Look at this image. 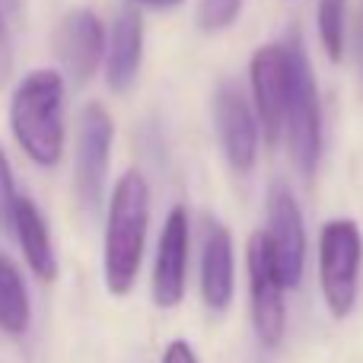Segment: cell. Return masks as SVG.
I'll return each instance as SVG.
<instances>
[{
    "label": "cell",
    "instance_id": "3957f363",
    "mask_svg": "<svg viewBox=\"0 0 363 363\" xmlns=\"http://www.w3.org/2000/svg\"><path fill=\"white\" fill-rule=\"evenodd\" d=\"M287 48V112H284V140L290 147L296 172L313 179L322 160V106L313 67L300 35L290 32L284 38Z\"/></svg>",
    "mask_w": 363,
    "mask_h": 363
},
{
    "label": "cell",
    "instance_id": "30bf717a",
    "mask_svg": "<svg viewBox=\"0 0 363 363\" xmlns=\"http://www.w3.org/2000/svg\"><path fill=\"white\" fill-rule=\"evenodd\" d=\"M55 55L61 61L64 74L83 86L96 77L99 64L106 61V29L102 19L86 6L67 10L55 32Z\"/></svg>",
    "mask_w": 363,
    "mask_h": 363
},
{
    "label": "cell",
    "instance_id": "4fadbf2b",
    "mask_svg": "<svg viewBox=\"0 0 363 363\" xmlns=\"http://www.w3.org/2000/svg\"><path fill=\"white\" fill-rule=\"evenodd\" d=\"M144 64V19L134 6L118 10L106 38V83L112 93H128Z\"/></svg>",
    "mask_w": 363,
    "mask_h": 363
},
{
    "label": "cell",
    "instance_id": "7402d4cb",
    "mask_svg": "<svg viewBox=\"0 0 363 363\" xmlns=\"http://www.w3.org/2000/svg\"><path fill=\"white\" fill-rule=\"evenodd\" d=\"M138 4H147V6H179L182 0H138Z\"/></svg>",
    "mask_w": 363,
    "mask_h": 363
},
{
    "label": "cell",
    "instance_id": "e0dca14e",
    "mask_svg": "<svg viewBox=\"0 0 363 363\" xmlns=\"http://www.w3.org/2000/svg\"><path fill=\"white\" fill-rule=\"evenodd\" d=\"M242 0H201L198 6V26L204 32H223L236 23Z\"/></svg>",
    "mask_w": 363,
    "mask_h": 363
},
{
    "label": "cell",
    "instance_id": "7a4b0ae2",
    "mask_svg": "<svg viewBox=\"0 0 363 363\" xmlns=\"http://www.w3.org/2000/svg\"><path fill=\"white\" fill-rule=\"evenodd\" d=\"M64 77L51 67L29 70L10 96V131L19 150L42 169L64 157Z\"/></svg>",
    "mask_w": 363,
    "mask_h": 363
},
{
    "label": "cell",
    "instance_id": "9a60e30c",
    "mask_svg": "<svg viewBox=\"0 0 363 363\" xmlns=\"http://www.w3.org/2000/svg\"><path fill=\"white\" fill-rule=\"evenodd\" d=\"M32 322V303L19 268L0 252V332L23 338Z\"/></svg>",
    "mask_w": 363,
    "mask_h": 363
},
{
    "label": "cell",
    "instance_id": "5b68a950",
    "mask_svg": "<svg viewBox=\"0 0 363 363\" xmlns=\"http://www.w3.org/2000/svg\"><path fill=\"white\" fill-rule=\"evenodd\" d=\"M115 121L106 106L89 102L77 118V150H74V194L83 211H99L106 191L108 160H112Z\"/></svg>",
    "mask_w": 363,
    "mask_h": 363
},
{
    "label": "cell",
    "instance_id": "5bb4252c",
    "mask_svg": "<svg viewBox=\"0 0 363 363\" xmlns=\"http://www.w3.org/2000/svg\"><path fill=\"white\" fill-rule=\"evenodd\" d=\"M10 236H16L23 258L29 264V271L38 277L42 284H55L57 281V252L51 242V230L48 220H45L42 207L29 198V194H19L16 207H13V230Z\"/></svg>",
    "mask_w": 363,
    "mask_h": 363
},
{
    "label": "cell",
    "instance_id": "d6986e66",
    "mask_svg": "<svg viewBox=\"0 0 363 363\" xmlns=\"http://www.w3.org/2000/svg\"><path fill=\"white\" fill-rule=\"evenodd\" d=\"M13 74V26H10V0H0V86H6Z\"/></svg>",
    "mask_w": 363,
    "mask_h": 363
},
{
    "label": "cell",
    "instance_id": "8992f818",
    "mask_svg": "<svg viewBox=\"0 0 363 363\" xmlns=\"http://www.w3.org/2000/svg\"><path fill=\"white\" fill-rule=\"evenodd\" d=\"M245 271H249V303H252V325L264 347H281L284 335H287V303H284L281 274H277L274 262H271L264 233H252L249 245H245Z\"/></svg>",
    "mask_w": 363,
    "mask_h": 363
},
{
    "label": "cell",
    "instance_id": "44dd1931",
    "mask_svg": "<svg viewBox=\"0 0 363 363\" xmlns=\"http://www.w3.org/2000/svg\"><path fill=\"white\" fill-rule=\"evenodd\" d=\"M357 61L363 70V0H360V13H357Z\"/></svg>",
    "mask_w": 363,
    "mask_h": 363
},
{
    "label": "cell",
    "instance_id": "2e32d148",
    "mask_svg": "<svg viewBox=\"0 0 363 363\" xmlns=\"http://www.w3.org/2000/svg\"><path fill=\"white\" fill-rule=\"evenodd\" d=\"M345 16H347V0H319L315 23H319L322 48H325L332 64H338L341 55H345Z\"/></svg>",
    "mask_w": 363,
    "mask_h": 363
},
{
    "label": "cell",
    "instance_id": "52a82bcc",
    "mask_svg": "<svg viewBox=\"0 0 363 363\" xmlns=\"http://www.w3.org/2000/svg\"><path fill=\"white\" fill-rule=\"evenodd\" d=\"M262 233L284 287L296 290L303 284V271H306V223H303V211L296 204V198L290 194V188L284 185L271 188L268 230Z\"/></svg>",
    "mask_w": 363,
    "mask_h": 363
},
{
    "label": "cell",
    "instance_id": "6da1fadb",
    "mask_svg": "<svg viewBox=\"0 0 363 363\" xmlns=\"http://www.w3.org/2000/svg\"><path fill=\"white\" fill-rule=\"evenodd\" d=\"M150 230V185L138 169L115 182L106 211L102 239V281L112 296H128L140 277Z\"/></svg>",
    "mask_w": 363,
    "mask_h": 363
},
{
    "label": "cell",
    "instance_id": "277c9868",
    "mask_svg": "<svg viewBox=\"0 0 363 363\" xmlns=\"http://www.w3.org/2000/svg\"><path fill=\"white\" fill-rule=\"evenodd\" d=\"M363 264L360 226L347 217L328 220L319 233V287L332 319H347L357 306Z\"/></svg>",
    "mask_w": 363,
    "mask_h": 363
},
{
    "label": "cell",
    "instance_id": "8fae6325",
    "mask_svg": "<svg viewBox=\"0 0 363 363\" xmlns=\"http://www.w3.org/2000/svg\"><path fill=\"white\" fill-rule=\"evenodd\" d=\"M255 118L268 144L284 138V112H287V48L284 42H271L252 55L249 61Z\"/></svg>",
    "mask_w": 363,
    "mask_h": 363
},
{
    "label": "cell",
    "instance_id": "7c38bea8",
    "mask_svg": "<svg viewBox=\"0 0 363 363\" xmlns=\"http://www.w3.org/2000/svg\"><path fill=\"white\" fill-rule=\"evenodd\" d=\"M236 294V258H233V236L220 220H204L201 239V300L213 315H223Z\"/></svg>",
    "mask_w": 363,
    "mask_h": 363
},
{
    "label": "cell",
    "instance_id": "ffe728a7",
    "mask_svg": "<svg viewBox=\"0 0 363 363\" xmlns=\"http://www.w3.org/2000/svg\"><path fill=\"white\" fill-rule=\"evenodd\" d=\"M160 363H198V354H194V347L188 345L185 338H176L166 345L163 351V360Z\"/></svg>",
    "mask_w": 363,
    "mask_h": 363
},
{
    "label": "cell",
    "instance_id": "9c48e42d",
    "mask_svg": "<svg viewBox=\"0 0 363 363\" xmlns=\"http://www.w3.org/2000/svg\"><path fill=\"white\" fill-rule=\"evenodd\" d=\"M188 258H191V223H188L185 207L176 204L166 213V223L160 230L157 242V258H153L150 296L157 309H176L185 300Z\"/></svg>",
    "mask_w": 363,
    "mask_h": 363
},
{
    "label": "cell",
    "instance_id": "ac0fdd59",
    "mask_svg": "<svg viewBox=\"0 0 363 363\" xmlns=\"http://www.w3.org/2000/svg\"><path fill=\"white\" fill-rule=\"evenodd\" d=\"M16 179H13V166L6 150L0 147V233L13 230V207H16Z\"/></svg>",
    "mask_w": 363,
    "mask_h": 363
},
{
    "label": "cell",
    "instance_id": "ba28073f",
    "mask_svg": "<svg viewBox=\"0 0 363 363\" xmlns=\"http://www.w3.org/2000/svg\"><path fill=\"white\" fill-rule=\"evenodd\" d=\"M213 128L230 169L236 176H249L258 160V118L233 80H223L213 93Z\"/></svg>",
    "mask_w": 363,
    "mask_h": 363
}]
</instances>
